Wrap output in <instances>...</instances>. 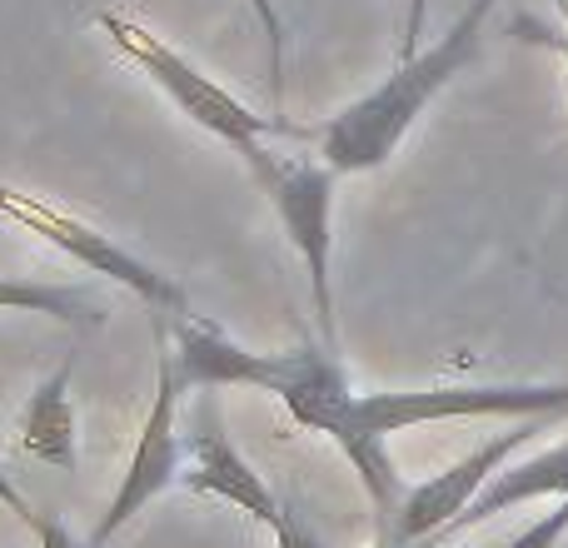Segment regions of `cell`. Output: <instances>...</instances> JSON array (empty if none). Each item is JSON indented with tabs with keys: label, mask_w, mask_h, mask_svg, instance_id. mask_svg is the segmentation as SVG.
<instances>
[{
	"label": "cell",
	"mask_w": 568,
	"mask_h": 548,
	"mask_svg": "<svg viewBox=\"0 0 568 548\" xmlns=\"http://www.w3.org/2000/svg\"><path fill=\"white\" fill-rule=\"evenodd\" d=\"M20 454L50 464V469H70L80 464V424H75V399H70V364H60L45 384H36V394L20 409Z\"/></svg>",
	"instance_id": "obj_11"
},
{
	"label": "cell",
	"mask_w": 568,
	"mask_h": 548,
	"mask_svg": "<svg viewBox=\"0 0 568 548\" xmlns=\"http://www.w3.org/2000/svg\"><path fill=\"white\" fill-rule=\"evenodd\" d=\"M494 0H469L449 30L434 45H424L414 60H399L374 90L334 110L324 125L310 130L314 155L334 170V175H369V170L389 165L399 155L404 135L419 125V115L454 85V75L469 70V60L484 50L489 35Z\"/></svg>",
	"instance_id": "obj_1"
},
{
	"label": "cell",
	"mask_w": 568,
	"mask_h": 548,
	"mask_svg": "<svg viewBox=\"0 0 568 548\" xmlns=\"http://www.w3.org/2000/svg\"><path fill=\"white\" fill-rule=\"evenodd\" d=\"M424 20H429V0H409L404 16V35H399V60H414L424 50Z\"/></svg>",
	"instance_id": "obj_17"
},
{
	"label": "cell",
	"mask_w": 568,
	"mask_h": 548,
	"mask_svg": "<svg viewBox=\"0 0 568 548\" xmlns=\"http://www.w3.org/2000/svg\"><path fill=\"white\" fill-rule=\"evenodd\" d=\"M568 539V499L554 504V514H544V519H534L524 534H514L509 544L499 548H559Z\"/></svg>",
	"instance_id": "obj_14"
},
{
	"label": "cell",
	"mask_w": 568,
	"mask_h": 548,
	"mask_svg": "<svg viewBox=\"0 0 568 548\" xmlns=\"http://www.w3.org/2000/svg\"><path fill=\"white\" fill-rule=\"evenodd\" d=\"M155 399L145 409V424L135 434V449L125 459V474H120L115 494H110L105 514H100L95 534H90V548H105L125 529L135 514H145L150 504L165 489H175L180 474H185V434H180V369H175V344H170V324L155 319Z\"/></svg>",
	"instance_id": "obj_4"
},
{
	"label": "cell",
	"mask_w": 568,
	"mask_h": 548,
	"mask_svg": "<svg viewBox=\"0 0 568 548\" xmlns=\"http://www.w3.org/2000/svg\"><path fill=\"white\" fill-rule=\"evenodd\" d=\"M559 419H568V414L514 419L504 434L484 439L479 449H469L464 459H454L449 469L429 474L424 484H409V494H404V504H399V519H394V534H389V544L384 548H429L474 499H479L484 484H489L494 474H499L504 464L524 449V444H534V434H544L549 424H559Z\"/></svg>",
	"instance_id": "obj_8"
},
{
	"label": "cell",
	"mask_w": 568,
	"mask_h": 548,
	"mask_svg": "<svg viewBox=\"0 0 568 548\" xmlns=\"http://www.w3.org/2000/svg\"><path fill=\"white\" fill-rule=\"evenodd\" d=\"M36 539H40V548H85L75 539V534L65 529L60 519H50V514H40V524H36Z\"/></svg>",
	"instance_id": "obj_18"
},
{
	"label": "cell",
	"mask_w": 568,
	"mask_h": 548,
	"mask_svg": "<svg viewBox=\"0 0 568 548\" xmlns=\"http://www.w3.org/2000/svg\"><path fill=\"white\" fill-rule=\"evenodd\" d=\"M190 494H205V499H220L230 509L250 514L260 529H275L284 504L270 494L265 474L240 454V444L230 439V429L220 424L215 399H200L195 404V424H190V439H185V474H180Z\"/></svg>",
	"instance_id": "obj_9"
},
{
	"label": "cell",
	"mask_w": 568,
	"mask_h": 548,
	"mask_svg": "<svg viewBox=\"0 0 568 548\" xmlns=\"http://www.w3.org/2000/svg\"><path fill=\"white\" fill-rule=\"evenodd\" d=\"M539 499H568V439L529 454V459H509L489 484H484L479 499H474L429 548H439V544L459 539V534L479 529V524L499 519V514L524 509V504H539Z\"/></svg>",
	"instance_id": "obj_10"
},
{
	"label": "cell",
	"mask_w": 568,
	"mask_h": 548,
	"mask_svg": "<svg viewBox=\"0 0 568 548\" xmlns=\"http://www.w3.org/2000/svg\"><path fill=\"white\" fill-rule=\"evenodd\" d=\"M329 344L304 339L300 349L284 354H260L245 349L240 339H230L225 329H215L200 314H180L175 324V369L185 389H265L284 404L294 389L310 384V374L329 359Z\"/></svg>",
	"instance_id": "obj_6"
},
{
	"label": "cell",
	"mask_w": 568,
	"mask_h": 548,
	"mask_svg": "<svg viewBox=\"0 0 568 548\" xmlns=\"http://www.w3.org/2000/svg\"><path fill=\"white\" fill-rule=\"evenodd\" d=\"M0 215L16 220L20 230H30L36 240H45L50 250H60L65 260H75L80 270L90 274H105L110 284H120V290H130L135 300H145L150 309H170V314H190V300L185 290H180L170 274H160L155 265H145L140 255H130L125 245H115V240L105 235V230L85 225L80 215H70V210L50 205V200L40 195H26V190H0Z\"/></svg>",
	"instance_id": "obj_7"
},
{
	"label": "cell",
	"mask_w": 568,
	"mask_h": 548,
	"mask_svg": "<svg viewBox=\"0 0 568 548\" xmlns=\"http://www.w3.org/2000/svg\"><path fill=\"white\" fill-rule=\"evenodd\" d=\"M519 30H529V40H549V45H559L564 50V55H568V35H554V30H544L539 26V20H524V26Z\"/></svg>",
	"instance_id": "obj_19"
},
{
	"label": "cell",
	"mask_w": 568,
	"mask_h": 548,
	"mask_svg": "<svg viewBox=\"0 0 568 548\" xmlns=\"http://www.w3.org/2000/svg\"><path fill=\"white\" fill-rule=\"evenodd\" d=\"M0 309L16 314H45L60 324H100V304L85 290L70 284H40V280H10L0 274Z\"/></svg>",
	"instance_id": "obj_12"
},
{
	"label": "cell",
	"mask_w": 568,
	"mask_h": 548,
	"mask_svg": "<svg viewBox=\"0 0 568 548\" xmlns=\"http://www.w3.org/2000/svg\"><path fill=\"white\" fill-rule=\"evenodd\" d=\"M260 190L270 195L280 215V230L290 235L294 255L304 265L310 280V300H314V324H320V344L334 349V284H329V260H334V170L314 160H290L275 155L260 170Z\"/></svg>",
	"instance_id": "obj_5"
},
{
	"label": "cell",
	"mask_w": 568,
	"mask_h": 548,
	"mask_svg": "<svg viewBox=\"0 0 568 548\" xmlns=\"http://www.w3.org/2000/svg\"><path fill=\"white\" fill-rule=\"evenodd\" d=\"M559 6H564V0H559Z\"/></svg>",
	"instance_id": "obj_20"
},
{
	"label": "cell",
	"mask_w": 568,
	"mask_h": 548,
	"mask_svg": "<svg viewBox=\"0 0 568 548\" xmlns=\"http://www.w3.org/2000/svg\"><path fill=\"white\" fill-rule=\"evenodd\" d=\"M568 414V384H434V389H354L324 424V439H389L444 419H539Z\"/></svg>",
	"instance_id": "obj_3"
},
{
	"label": "cell",
	"mask_w": 568,
	"mask_h": 548,
	"mask_svg": "<svg viewBox=\"0 0 568 548\" xmlns=\"http://www.w3.org/2000/svg\"><path fill=\"white\" fill-rule=\"evenodd\" d=\"M95 26L105 30L110 45H115L120 55H130L150 80H155L160 95H165L180 115H190V125H200L205 135L225 140V145L250 165V175H260V170L275 160V150H270L275 135L310 140L304 125H290V120H280V115H260L255 105H245L240 95H230L215 75H205L195 60L180 55L175 45H165V40H160L155 30H145L140 20L120 16V10H100Z\"/></svg>",
	"instance_id": "obj_2"
},
{
	"label": "cell",
	"mask_w": 568,
	"mask_h": 548,
	"mask_svg": "<svg viewBox=\"0 0 568 548\" xmlns=\"http://www.w3.org/2000/svg\"><path fill=\"white\" fill-rule=\"evenodd\" d=\"M0 509L16 514V519H20V524H30V529L40 524V509L26 499V494H20V484H16V474L6 469V459H0Z\"/></svg>",
	"instance_id": "obj_16"
},
{
	"label": "cell",
	"mask_w": 568,
	"mask_h": 548,
	"mask_svg": "<svg viewBox=\"0 0 568 548\" xmlns=\"http://www.w3.org/2000/svg\"><path fill=\"white\" fill-rule=\"evenodd\" d=\"M270 35V80H275V115H284V20H280V6L275 0H250Z\"/></svg>",
	"instance_id": "obj_13"
},
{
	"label": "cell",
	"mask_w": 568,
	"mask_h": 548,
	"mask_svg": "<svg viewBox=\"0 0 568 548\" xmlns=\"http://www.w3.org/2000/svg\"><path fill=\"white\" fill-rule=\"evenodd\" d=\"M0 190H6V185H0Z\"/></svg>",
	"instance_id": "obj_21"
},
{
	"label": "cell",
	"mask_w": 568,
	"mask_h": 548,
	"mask_svg": "<svg viewBox=\"0 0 568 548\" xmlns=\"http://www.w3.org/2000/svg\"><path fill=\"white\" fill-rule=\"evenodd\" d=\"M270 534H275V548H324V539L300 519V509H294V504H284L280 524Z\"/></svg>",
	"instance_id": "obj_15"
}]
</instances>
